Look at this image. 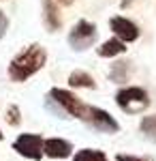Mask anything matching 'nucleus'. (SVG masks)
I'll use <instances>...</instances> for the list:
<instances>
[{
    "label": "nucleus",
    "mask_w": 156,
    "mask_h": 161,
    "mask_svg": "<svg viewBox=\"0 0 156 161\" xmlns=\"http://www.w3.org/2000/svg\"><path fill=\"white\" fill-rule=\"evenodd\" d=\"M73 161H109L107 155L103 150H96V148H84V150H77L73 155Z\"/></svg>",
    "instance_id": "nucleus-13"
},
{
    "label": "nucleus",
    "mask_w": 156,
    "mask_h": 161,
    "mask_svg": "<svg viewBox=\"0 0 156 161\" xmlns=\"http://www.w3.org/2000/svg\"><path fill=\"white\" fill-rule=\"evenodd\" d=\"M109 28L113 30L116 39H120L122 43H133V41L139 39V28H137V24H133L131 19H126L122 15L111 17L109 19Z\"/></svg>",
    "instance_id": "nucleus-7"
},
{
    "label": "nucleus",
    "mask_w": 156,
    "mask_h": 161,
    "mask_svg": "<svg viewBox=\"0 0 156 161\" xmlns=\"http://www.w3.org/2000/svg\"><path fill=\"white\" fill-rule=\"evenodd\" d=\"M7 123L11 125V127L22 123V114H19V108L17 105H9L7 108Z\"/></svg>",
    "instance_id": "nucleus-15"
},
{
    "label": "nucleus",
    "mask_w": 156,
    "mask_h": 161,
    "mask_svg": "<svg viewBox=\"0 0 156 161\" xmlns=\"http://www.w3.org/2000/svg\"><path fill=\"white\" fill-rule=\"evenodd\" d=\"M45 110H47V112H54L58 118H69V114L62 110V108H60V105H58L54 99H49V97H45Z\"/></svg>",
    "instance_id": "nucleus-16"
},
{
    "label": "nucleus",
    "mask_w": 156,
    "mask_h": 161,
    "mask_svg": "<svg viewBox=\"0 0 156 161\" xmlns=\"http://www.w3.org/2000/svg\"><path fill=\"white\" fill-rule=\"evenodd\" d=\"M139 129H141V133L145 137H150V140H156V114L154 116H145L141 125H139Z\"/></svg>",
    "instance_id": "nucleus-14"
},
{
    "label": "nucleus",
    "mask_w": 156,
    "mask_h": 161,
    "mask_svg": "<svg viewBox=\"0 0 156 161\" xmlns=\"http://www.w3.org/2000/svg\"><path fill=\"white\" fill-rule=\"evenodd\" d=\"M45 62H47V52L41 45H28L9 62V77L13 82H26L36 71H41Z\"/></svg>",
    "instance_id": "nucleus-1"
},
{
    "label": "nucleus",
    "mask_w": 156,
    "mask_h": 161,
    "mask_svg": "<svg viewBox=\"0 0 156 161\" xmlns=\"http://www.w3.org/2000/svg\"><path fill=\"white\" fill-rule=\"evenodd\" d=\"M116 103H118L124 112L135 114V112H141V110H145V108L150 105V97H148V92H145L143 88L131 86V88H122V90H118Z\"/></svg>",
    "instance_id": "nucleus-3"
},
{
    "label": "nucleus",
    "mask_w": 156,
    "mask_h": 161,
    "mask_svg": "<svg viewBox=\"0 0 156 161\" xmlns=\"http://www.w3.org/2000/svg\"><path fill=\"white\" fill-rule=\"evenodd\" d=\"M86 123H90L96 131H103V133H116V131H120L118 120H116L109 112L101 110V108H94V105L88 108V118H86Z\"/></svg>",
    "instance_id": "nucleus-6"
},
{
    "label": "nucleus",
    "mask_w": 156,
    "mask_h": 161,
    "mask_svg": "<svg viewBox=\"0 0 156 161\" xmlns=\"http://www.w3.org/2000/svg\"><path fill=\"white\" fill-rule=\"evenodd\" d=\"M116 159L118 161H152V159H148V157H135V155H118Z\"/></svg>",
    "instance_id": "nucleus-17"
},
{
    "label": "nucleus",
    "mask_w": 156,
    "mask_h": 161,
    "mask_svg": "<svg viewBox=\"0 0 156 161\" xmlns=\"http://www.w3.org/2000/svg\"><path fill=\"white\" fill-rule=\"evenodd\" d=\"M43 19H45V26L47 30H58L62 26V19H60V13H58V7L54 0H43Z\"/></svg>",
    "instance_id": "nucleus-9"
},
{
    "label": "nucleus",
    "mask_w": 156,
    "mask_h": 161,
    "mask_svg": "<svg viewBox=\"0 0 156 161\" xmlns=\"http://www.w3.org/2000/svg\"><path fill=\"white\" fill-rule=\"evenodd\" d=\"M7 28H9V19H7V15L0 11V39L4 37V32H7Z\"/></svg>",
    "instance_id": "nucleus-18"
},
{
    "label": "nucleus",
    "mask_w": 156,
    "mask_h": 161,
    "mask_svg": "<svg viewBox=\"0 0 156 161\" xmlns=\"http://www.w3.org/2000/svg\"><path fill=\"white\" fill-rule=\"evenodd\" d=\"M13 148L17 150L22 157H26V159L39 161L43 157V137L36 136V133H22L13 142Z\"/></svg>",
    "instance_id": "nucleus-5"
},
{
    "label": "nucleus",
    "mask_w": 156,
    "mask_h": 161,
    "mask_svg": "<svg viewBox=\"0 0 156 161\" xmlns=\"http://www.w3.org/2000/svg\"><path fill=\"white\" fill-rule=\"evenodd\" d=\"M73 153V144L60 137H49L43 140V155H47L51 159H66Z\"/></svg>",
    "instance_id": "nucleus-8"
},
{
    "label": "nucleus",
    "mask_w": 156,
    "mask_h": 161,
    "mask_svg": "<svg viewBox=\"0 0 156 161\" xmlns=\"http://www.w3.org/2000/svg\"><path fill=\"white\" fill-rule=\"evenodd\" d=\"M47 97L56 101L69 116H75V118H79V120H86V118H88V108H90V105H86L77 95H73V92L64 90V88H51Z\"/></svg>",
    "instance_id": "nucleus-2"
},
{
    "label": "nucleus",
    "mask_w": 156,
    "mask_h": 161,
    "mask_svg": "<svg viewBox=\"0 0 156 161\" xmlns=\"http://www.w3.org/2000/svg\"><path fill=\"white\" fill-rule=\"evenodd\" d=\"M69 86L73 88H96V82L94 77L86 71H73L69 75Z\"/></svg>",
    "instance_id": "nucleus-11"
},
{
    "label": "nucleus",
    "mask_w": 156,
    "mask_h": 161,
    "mask_svg": "<svg viewBox=\"0 0 156 161\" xmlns=\"http://www.w3.org/2000/svg\"><path fill=\"white\" fill-rule=\"evenodd\" d=\"M56 2H58V4H62V7H71L75 0H56Z\"/></svg>",
    "instance_id": "nucleus-19"
},
{
    "label": "nucleus",
    "mask_w": 156,
    "mask_h": 161,
    "mask_svg": "<svg viewBox=\"0 0 156 161\" xmlns=\"http://www.w3.org/2000/svg\"><path fill=\"white\" fill-rule=\"evenodd\" d=\"M0 140H2V133H0Z\"/></svg>",
    "instance_id": "nucleus-20"
},
{
    "label": "nucleus",
    "mask_w": 156,
    "mask_h": 161,
    "mask_svg": "<svg viewBox=\"0 0 156 161\" xmlns=\"http://www.w3.org/2000/svg\"><path fill=\"white\" fill-rule=\"evenodd\" d=\"M131 71V62L128 60H118L111 64V71H109V80L111 82H126Z\"/></svg>",
    "instance_id": "nucleus-12"
},
{
    "label": "nucleus",
    "mask_w": 156,
    "mask_h": 161,
    "mask_svg": "<svg viewBox=\"0 0 156 161\" xmlns=\"http://www.w3.org/2000/svg\"><path fill=\"white\" fill-rule=\"evenodd\" d=\"M96 43V26L88 19H79L69 32V45L75 52H84Z\"/></svg>",
    "instance_id": "nucleus-4"
},
{
    "label": "nucleus",
    "mask_w": 156,
    "mask_h": 161,
    "mask_svg": "<svg viewBox=\"0 0 156 161\" xmlns=\"http://www.w3.org/2000/svg\"><path fill=\"white\" fill-rule=\"evenodd\" d=\"M124 52H126V45L120 39H109L101 47H96V54L101 58H111V56H118V54H124Z\"/></svg>",
    "instance_id": "nucleus-10"
}]
</instances>
